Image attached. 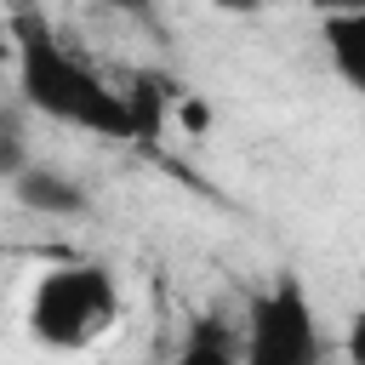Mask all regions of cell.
Returning a JSON list of instances; mask_svg holds the SVG:
<instances>
[{"instance_id": "cell-9", "label": "cell", "mask_w": 365, "mask_h": 365, "mask_svg": "<svg viewBox=\"0 0 365 365\" xmlns=\"http://www.w3.org/2000/svg\"><path fill=\"white\" fill-rule=\"evenodd\" d=\"M0 63H11V40L6 34H0Z\"/></svg>"}, {"instance_id": "cell-3", "label": "cell", "mask_w": 365, "mask_h": 365, "mask_svg": "<svg viewBox=\"0 0 365 365\" xmlns=\"http://www.w3.org/2000/svg\"><path fill=\"white\" fill-rule=\"evenodd\" d=\"M240 365H325V331L297 274L274 279L245 308V348Z\"/></svg>"}, {"instance_id": "cell-5", "label": "cell", "mask_w": 365, "mask_h": 365, "mask_svg": "<svg viewBox=\"0 0 365 365\" xmlns=\"http://www.w3.org/2000/svg\"><path fill=\"white\" fill-rule=\"evenodd\" d=\"M171 97H177V91H171L160 74H137V80H131V91H120V103H125V120H131V137H137V143H160V125H165Z\"/></svg>"}, {"instance_id": "cell-4", "label": "cell", "mask_w": 365, "mask_h": 365, "mask_svg": "<svg viewBox=\"0 0 365 365\" xmlns=\"http://www.w3.org/2000/svg\"><path fill=\"white\" fill-rule=\"evenodd\" d=\"M11 194L29 205V211H46V217H74L86 211V188L51 165H29L23 177H11Z\"/></svg>"}, {"instance_id": "cell-7", "label": "cell", "mask_w": 365, "mask_h": 365, "mask_svg": "<svg viewBox=\"0 0 365 365\" xmlns=\"http://www.w3.org/2000/svg\"><path fill=\"white\" fill-rule=\"evenodd\" d=\"M177 365H240V354H234V342H228L217 325H200V331L188 336V348L177 354Z\"/></svg>"}, {"instance_id": "cell-2", "label": "cell", "mask_w": 365, "mask_h": 365, "mask_svg": "<svg viewBox=\"0 0 365 365\" xmlns=\"http://www.w3.org/2000/svg\"><path fill=\"white\" fill-rule=\"evenodd\" d=\"M120 325V285L97 262H63L40 274L29 297V336L51 354H80Z\"/></svg>"}, {"instance_id": "cell-6", "label": "cell", "mask_w": 365, "mask_h": 365, "mask_svg": "<svg viewBox=\"0 0 365 365\" xmlns=\"http://www.w3.org/2000/svg\"><path fill=\"white\" fill-rule=\"evenodd\" d=\"M325 40H331V57H336L342 80L359 86V80H365V63H359V46H365V11H336V17H325Z\"/></svg>"}, {"instance_id": "cell-8", "label": "cell", "mask_w": 365, "mask_h": 365, "mask_svg": "<svg viewBox=\"0 0 365 365\" xmlns=\"http://www.w3.org/2000/svg\"><path fill=\"white\" fill-rule=\"evenodd\" d=\"M29 171V137H23V120L17 108H0V177H23Z\"/></svg>"}, {"instance_id": "cell-1", "label": "cell", "mask_w": 365, "mask_h": 365, "mask_svg": "<svg viewBox=\"0 0 365 365\" xmlns=\"http://www.w3.org/2000/svg\"><path fill=\"white\" fill-rule=\"evenodd\" d=\"M6 40H11V63H17V86H23V103L40 108L46 120H63V125H80L91 137H131V120H125V103L120 91L86 68L40 11H11L6 23Z\"/></svg>"}]
</instances>
